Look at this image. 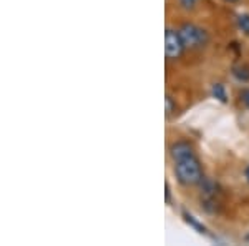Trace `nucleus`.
I'll return each mask as SVG.
<instances>
[{
	"label": "nucleus",
	"mask_w": 249,
	"mask_h": 246,
	"mask_svg": "<svg viewBox=\"0 0 249 246\" xmlns=\"http://www.w3.org/2000/svg\"><path fill=\"white\" fill-rule=\"evenodd\" d=\"M175 173H176V178L179 180V183L186 185V187H190V185H198V183H201V180H203L201 165H199V161L196 160L195 156L176 161Z\"/></svg>",
	"instance_id": "1"
},
{
	"label": "nucleus",
	"mask_w": 249,
	"mask_h": 246,
	"mask_svg": "<svg viewBox=\"0 0 249 246\" xmlns=\"http://www.w3.org/2000/svg\"><path fill=\"white\" fill-rule=\"evenodd\" d=\"M186 48H201L208 43V34L195 23H184L178 30Z\"/></svg>",
	"instance_id": "2"
},
{
	"label": "nucleus",
	"mask_w": 249,
	"mask_h": 246,
	"mask_svg": "<svg viewBox=\"0 0 249 246\" xmlns=\"http://www.w3.org/2000/svg\"><path fill=\"white\" fill-rule=\"evenodd\" d=\"M184 48L186 47H184L179 32L166 29V34H164V52H166V58L170 60L179 58L183 55Z\"/></svg>",
	"instance_id": "3"
},
{
	"label": "nucleus",
	"mask_w": 249,
	"mask_h": 246,
	"mask_svg": "<svg viewBox=\"0 0 249 246\" xmlns=\"http://www.w3.org/2000/svg\"><path fill=\"white\" fill-rule=\"evenodd\" d=\"M170 155H171V158L175 160V163H176V161H179V160L195 156V153H193V147L188 142H178V143L171 145Z\"/></svg>",
	"instance_id": "4"
},
{
	"label": "nucleus",
	"mask_w": 249,
	"mask_h": 246,
	"mask_svg": "<svg viewBox=\"0 0 249 246\" xmlns=\"http://www.w3.org/2000/svg\"><path fill=\"white\" fill-rule=\"evenodd\" d=\"M213 95L216 96L218 100H221V102H228V95H226V90H224V87L221 85V83H216L214 87H213Z\"/></svg>",
	"instance_id": "5"
},
{
	"label": "nucleus",
	"mask_w": 249,
	"mask_h": 246,
	"mask_svg": "<svg viewBox=\"0 0 249 246\" xmlns=\"http://www.w3.org/2000/svg\"><path fill=\"white\" fill-rule=\"evenodd\" d=\"M238 25L239 29L244 32L246 35H249V15L248 14H241L238 17Z\"/></svg>",
	"instance_id": "6"
},
{
	"label": "nucleus",
	"mask_w": 249,
	"mask_h": 246,
	"mask_svg": "<svg viewBox=\"0 0 249 246\" xmlns=\"http://www.w3.org/2000/svg\"><path fill=\"white\" fill-rule=\"evenodd\" d=\"M234 75L238 76L239 80H244V82L249 80V70L246 67H236L234 68Z\"/></svg>",
	"instance_id": "7"
},
{
	"label": "nucleus",
	"mask_w": 249,
	"mask_h": 246,
	"mask_svg": "<svg viewBox=\"0 0 249 246\" xmlns=\"http://www.w3.org/2000/svg\"><path fill=\"white\" fill-rule=\"evenodd\" d=\"M184 218H186V221H188V223H191L193 227H195L196 229H198L199 233H206V228H204V227H201V225H199L198 221H196L195 218H193L191 215H188V213H184Z\"/></svg>",
	"instance_id": "8"
},
{
	"label": "nucleus",
	"mask_w": 249,
	"mask_h": 246,
	"mask_svg": "<svg viewBox=\"0 0 249 246\" xmlns=\"http://www.w3.org/2000/svg\"><path fill=\"white\" fill-rule=\"evenodd\" d=\"M164 105H166V110H164V112H166V116H170L173 112L176 110V105L173 103V98L170 95H166V98H164Z\"/></svg>",
	"instance_id": "9"
},
{
	"label": "nucleus",
	"mask_w": 249,
	"mask_h": 246,
	"mask_svg": "<svg viewBox=\"0 0 249 246\" xmlns=\"http://www.w3.org/2000/svg\"><path fill=\"white\" fill-rule=\"evenodd\" d=\"M196 2H198V0H179V3L183 5V9H186V10L193 9V7L196 5Z\"/></svg>",
	"instance_id": "10"
},
{
	"label": "nucleus",
	"mask_w": 249,
	"mask_h": 246,
	"mask_svg": "<svg viewBox=\"0 0 249 246\" xmlns=\"http://www.w3.org/2000/svg\"><path fill=\"white\" fill-rule=\"evenodd\" d=\"M241 102L249 108V88H244V90L241 92Z\"/></svg>",
	"instance_id": "11"
},
{
	"label": "nucleus",
	"mask_w": 249,
	"mask_h": 246,
	"mask_svg": "<svg viewBox=\"0 0 249 246\" xmlns=\"http://www.w3.org/2000/svg\"><path fill=\"white\" fill-rule=\"evenodd\" d=\"M166 201H170V185L166 183Z\"/></svg>",
	"instance_id": "12"
},
{
	"label": "nucleus",
	"mask_w": 249,
	"mask_h": 246,
	"mask_svg": "<svg viewBox=\"0 0 249 246\" xmlns=\"http://www.w3.org/2000/svg\"><path fill=\"white\" fill-rule=\"evenodd\" d=\"M244 175H246V180H248V183H249V167L246 168V171H244Z\"/></svg>",
	"instance_id": "13"
}]
</instances>
